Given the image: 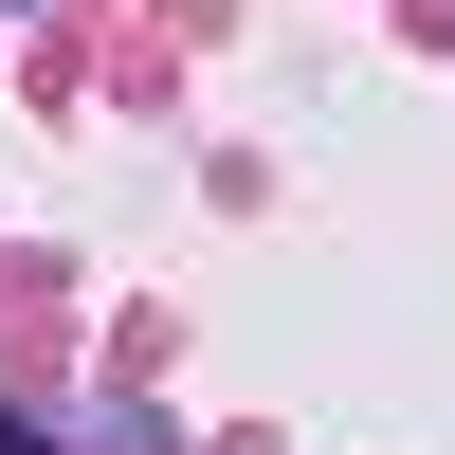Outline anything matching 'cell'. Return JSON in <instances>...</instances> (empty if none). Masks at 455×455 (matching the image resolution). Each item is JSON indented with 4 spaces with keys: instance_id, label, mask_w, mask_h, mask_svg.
Here are the masks:
<instances>
[{
    "instance_id": "obj_1",
    "label": "cell",
    "mask_w": 455,
    "mask_h": 455,
    "mask_svg": "<svg viewBox=\"0 0 455 455\" xmlns=\"http://www.w3.org/2000/svg\"><path fill=\"white\" fill-rule=\"evenodd\" d=\"M0 455H55V437H36V419H0Z\"/></svg>"
}]
</instances>
